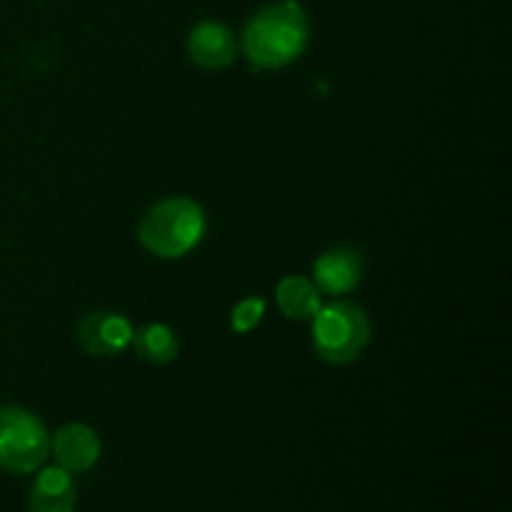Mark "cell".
Here are the masks:
<instances>
[{"instance_id":"7a4b0ae2","label":"cell","mask_w":512,"mask_h":512,"mask_svg":"<svg viewBox=\"0 0 512 512\" xmlns=\"http://www.w3.org/2000/svg\"><path fill=\"white\" fill-rule=\"evenodd\" d=\"M140 243L158 258L175 260L188 255L205 235V213L195 200L175 195L160 200L140 223Z\"/></svg>"},{"instance_id":"3957f363","label":"cell","mask_w":512,"mask_h":512,"mask_svg":"<svg viewBox=\"0 0 512 512\" xmlns=\"http://www.w3.org/2000/svg\"><path fill=\"white\" fill-rule=\"evenodd\" d=\"M370 343V320L360 305L333 300L313 315V348L330 365H348Z\"/></svg>"},{"instance_id":"5b68a950","label":"cell","mask_w":512,"mask_h":512,"mask_svg":"<svg viewBox=\"0 0 512 512\" xmlns=\"http://www.w3.org/2000/svg\"><path fill=\"white\" fill-rule=\"evenodd\" d=\"M363 255L353 245H335L325 250L313 265V283L320 293L345 295L358 288L363 278Z\"/></svg>"},{"instance_id":"30bf717a","label":"cell","mask_w":512,"mask_h":512,"mask_svg":"<svg viewBox=\"0 0 512 512\" xmlns=\"http://www.w3.org/2000/svg\"><path fill=\"white\" fill-rule=\"evenodd\" d=\"M275 300H278V308L283 310L285 318L290 320H313V315L323 305L320 290L315 288L313 280L303 278V275H288V278L280 280Z\"/></svg>"},{"instance_id":"8fae6325","label":"cell","mask_w":512,"mask_h":512,"mask_svg":"<svg viewBox=\"0 0 512 512\" xmlns=\"http://www.w3.org/2000/svg\"><path fill=\"white\" fill-rule=\"evenodd\" d=\"M130 345H133L138 358H143L145 363L165 365L178 358V338L163 323H148L143 328L133 330Z\"/></svg>"},{"instance_id":"9c48e42d","label":"cell","mask_w":512,"mask_h":512,"mask_svg":"<svg viewBox=\"0 0 512 512\" xmlns=\"http://www.w3.org/2000/svg\"><path fill=\"white\" fill-rule=\"evenodd\" d=\"M28 512H75V485L65 468H45L28 495Z\"/></svg>"},{"instance_id":"52a82bcc","label":"cell","mask_w":512,"mask_h":512,"mask_svg":"<svg viewBox=\"0 0 512 512\" xmlns=\"http://www.w3.org/2000/svg\"><path fill=\"white\" fill-rule=\"evenodd\" d=\"M235 38L228 25L218 20H203L188 35V55L195 65L205 70H223L233 65Z\"/></svg>"},{"instance_id":"ba28073f","label":"cell","mask_w":512,"mask_h":512,"mask_svg":"<svg viewBox=\"0 0 512 512\" xmlns=\"http://www.w3.org/2000/svg\"><path fill=\"white\" fill-rule=\"evenodd\" d=\"M55 460L68 473H85L93 468L100 458V440L93 428L83 423H70L55 433L50 440Z\"/></svg>"},{"instance_id":"6da1fadb","label":"cell","mask_w":512,"mask_h":512,"mask_svg":"<svg viewBox=\"0 0 512 512\" xmlns=\"http://www.w3.org/2000/svg\"><path fill=\"white\" fill-rule=\"evenodd\" d=\"M310 40L308 15L295 0L268 5L248 20L243 48L255 68H285L303 55Z\"/></svg>"},{"instance_id":"8992f818","label":"cell","mask_w":512,"mask_h":512,"mask_svg":"<svg viewBox=\"0 0 512 512\" xmlns=\"http://www.w3.org/2000/svg\"><path fill=\"white\" fill-rule=\"evenodd\" d=\"M78 340L90 355L113 358V355L123 353L130 345V340H133V325L120 313L100 310V313H90L80 320Z\"/></svg>"},{"instance_id":"277c9868","label":"cell","mask_w":512,"mask_h":512,"mask_svg":"<svg viewBox=\"0 0 512 512\" xmlns=\"http://www.w3.org/2000/svg\"><path fill=\"white\" fill-rule=\"evenodd\" d=\"M48 455L50 435L45 425L18 405H0V470L33 473Z\"/></svg>"},{"instance_id":"7c38bea8","label":"cell","mask_w":512,"mask_h":512,"mask_svg":"<svg viewBox=\"0 0 512 512\" xmlns=\"http://www.w3.org/2000/svg\"><path fill=\"white\" fill-rule=\"evenodd\" d=\"M265 315V300L263 298H245L240 300L233 308V315H230V325H233L235 333L245 335L253 328H258V323Z\"/></svg>"}]
</instances>
